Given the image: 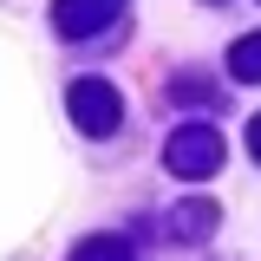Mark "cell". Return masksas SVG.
<instances>
[{
  "label": "cell",
  "mask_w": 261,
  "mask_h": 261,
  "mask_svg": "<svg viewBox=\"0 0 261 261\" xmlns=\"http://www.w3.org/2000/svg\"><path fill=\"white\" fill-rule=\"evenodd\" d=\"M163 163H170L176 176H209V170L222 163V137H216V130H202V124H183L176 137H170Z\"/></svg>",
  "instance_id": "obj_1"
},
{
  "label": "cell",
  "mask_w": 261,
  "mask_h": 261,
  "mask_svg": "<svg viewBox=\"0 0 261 261\" xmlns=\"http://www.w3.org/2000/svg\"><path fill=\"white\" fill-rule=\"evenodd\" d=\"M65 105H72V118H79V130H92V137H105V130H118V118H124V105H118V92H111L105 79H79Z\"/></svg>",
  "instance_id": "obj_2"
},
{
  "label": "cell",
  "mask_w": 261,
  "mask_h": 261,
  "mask_svg": "<svg viewBox=\"0 0 261 261\" xmlns=\"http://www.w3.org/2000/svg\"><path fill=\"white\" fill-rule=\"evenodd\" d=\"M111 20H118V0H53V27L65 39H85V33L111 27Z\"/></svg>",
  "instance_id": "obj_3"
},
{
  "label": "cell",
  "mask_w": 261,
  "mask_h": 261,
  "mask_svg": "<svg viewBox=\"0 0 261 261\" xmlns=\"http://www.w3.org/2000/svg\"><path fill=\"white\" fill-rule=\"evenodd\" d=\"M228 72L235 79H261V33H248V39L228 46Z\"/></svg>",
  "instance_id": "obj_4"
},
{
  "label": "cell",
  "mask_w": 261,
  "mask_h": 261,
  "mask_svg": "<svg viewBox=\"0 0 261 261\" xmlns=\"http://www.w3.org/2000/svg\"><path fill=\"white\" fill-rule=\"evenodd\" d=\"M170 222L183 228V235H202V228H216V202H183Z\"/></svg>",
  "instance_id": "obj_5"
},
{
  "label": "cell",
  "mask_w": 261,
  "mask_h": 261,
  "mask_svg": "<svg viewBox=\"0 0 261 261\" xmlns=\"http://www.w3.org/2000/svg\"><path fill=\"white\" fill-rule=\"evenodd\" d=\"M72 261H130V248L118 242V235H98V242H85Z\"/></svg>",
  "instance_id": "obj_6"
},
{
  "label": "cell",
  "mask_w": 261,
  "mask_h": 261,
  "mask_svg": "<svg viewBox=\"0 0 261 261\" xmlns=\"http://www.w3.org/2000/svg\"><path fill=\"white\" fill-rule=\"evenodd\" d=\"M248 157L261 163V118H255V124H248Z\"/></svg>",
  "instance_id": "obj_7"
}]
</instances>
